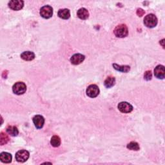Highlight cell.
<instances>
[{"label":"cell","instance_id":"2e32d148","mask_svg":"<svg viewBox=\"0 0 165 165\" xmlns=\"http://www.w3.org/2000/svg\"><path fill=\"white\" fill-rule=\"evenodd\" d=\"M113 67L117 71L126 73L130 70V67L128 65H118L117 64H113Z\"/></svg>","mask_w":165,"mask_h":165},{"label":"cell","instance_id":"7402d4cb","mask_svg":"<svg viewBox=\"0 0 165 165\" xmlns=\"http://www.w3.org/2000/svg\"><path fill=\"white\" fill-rule=\"evenodd\" d=\"M144 79H145L146 81H149L150 80H152V72L150 71H148L145 72V74H144Z\"/></svg>","mask_w":165,"mask_h":165},{"label":"cell","instance_id":"e0dca14e","mask_svg":"<svg viewBox=\"0 0 165 165\" xmlns=\"http://www.w3.org/2000/svg\"><path fill=\"white\" fill-rule=\"evenodd\" d=\"M7 132L11 136H17L19 134V131L17 128L14 126H9L7 127Z\"/></svg>","mask_w":165,"mask_h":165},{"label":"cell","instance_id":"ac0fdd59","mask_svg":"<svg viewBox=\"0 0 165 165\" xmlns=\"http://www.w3.org/2000/svg\"><path fill=\"white\" fill-rule=\"evenodd\" d=\"M115 77H112V76H110V77H108L106 79V80L105 81V86H106V88H111L112 87V86L115 85Z\"/></svg>","mask_w":165,"mask_h":165},{"label":"cell","instance_id":"603a6c76","mask_svg":"<svg viewBox=\"0 0 165 165\" xmlns=\"http://www.w3.org/2000/svg\"><path fill=\"white\" fill-rule=\"evenodd\" d=\"M144 13H145V12H144L142 9H138L137 10V15L138 16H140V17H141L142 16H143Z\"/></svg>","mask_w":165,"mask_h":165},{"label":"cell","instance_id":"8992f818","mask_svg":"<svg viewBox=\"0 0 165 165\" xmlns=\"http://www.w3.org/2000/svg\"><path fill=\"white\" fill-rule=\"evenodd\" d=\"M100 94V89L98 86L96 85H91L88 86L86 89V94L87 96L91 98H94L97 97Z\"/></svg>","mask_w":165,"mask_h":165},{"label":"cell","instance_id":"7a4b0ae2","mask_svg":"<svg viewBox=\"0 0 165 165\" xmlns=\"http://www.w3.org/2000/svg\"><path fill=\"white\" fill-rule=\"evenodd\" d=\"M144 24L148 28H154L158 24V19L153 14H148L144 19Z\"/></svg>","mask_w":165,"mask_h":165},{"label":"cell","instance_id":"ba28073f","mask_svg":"<svg viewBox=\"0 0 165 165\" xmlns=\"http://www.w3.org/2000/svg\"><path fill=\"white\" fill-rule=\"evenodd\" d=\"M24 6V2L22 0H12L9 1V7L14 10H19Z\"/></svg>","mask_w":165,"mask_h":165},{"label":"cell","instance_id":"277c9868","mask_svg":"<svg viewBox=\"0 0 165 165\" xmlns=\"http://www.w3.org/2000/svg\"><path fill=\"white\" fill-rule=\"evenodd\" d=\"M29 152L25 150H19L16 154V159L19 163H24L29 158Z\"/></svg>","mask_w":165,"mask_h":165},{"label":"cell","instance_id":"9a60e30c","mask_svg":"<svg viewBox=\"0 0 165 165\" xmlns=\"http://www.w3.org/2000/svg\"><path fill=\"white\" fill-rule=\"evenodd\" d=\"M12 155L7 152H2L0 154V159L4 163H10L12 161Z\"/></svg>","mask_w":165,"mask_h":165},{"label":"cell","instance_id":"7c38bea8","mask_svg":"<svg viewBox=\"0 0 165 165\" xmlns=\"http://www.w3.org/2000/svg\"><path fill=\"white\" fill-rule=\"evenodd\" d=\"M77 17L81 19H86L88 18L89 13L88 11L85 8H81V9L77 10Z\"/></svg>","mask_w":165,"mask_h":165},{"label":"cell","instance_id":"8fae6325","mask_svg":"<svg viewBox=\"0 0 165 165\" xmlns=\"http://www.w3.org/2000/svg\"><path fill=\"white\" fill-rule=\"evenodd\" d=\"M85 56L81 54H76L73 55L71 58V63L74 65H77L81 63L85 60Z\"/></svg>","mask_w":165,"mask_h":165},{"label":"cell","instance_id":"ffe728a7","mask_svg":"<svg viewBox=\"0 0 165 165\" xmlns=\"http://www.w3.org/2000/svg\"><path fill=\"white\" fill-rule=\"evenodd\" d=\"M9 141V138L5 133L1 132L0 134V144L1 145H4Z\"/></svg>","mask_w":165,"mask_h":165},{"label":"cell","instance_id":"52a82bcc","mask_svg":"<svg viewBox=\"0 0 165 165\" xmlns=\"http://www.w3.org/2000/svg\"><path fill=\"white\" fill-rule=\"evenodd\" d=\"M119 110L122 113H130L133 110V106L127 102H121L117 106Z\"/></svg>","mask_w":165,"mask_h":165},{"label":"cell","instance_id":"4fadbf2b","mask_svg":"<svg viewBox=\"0 0 165 165\" xmlns=\"http://www.w3.org/2000/svg\"><path fill=\"white\" fill-rule=\"evenodd\" d=\"M21 57L25 61H32L35 58V54L32 52L26 51L21 54Z\"/></svg>","mask_w":165,"mask_h":165},{"label":"cell","instance_id":"5bb4252c","mask_svg":"<svg viewBox=\"0 0 165 165\" xmlns=\"http://www.w3.org/2000/svg\"><path fill=\"white\" fill-rule=\"evenodd\" d=\"M58 16L63 19H68L70 17H71V12L70 10L67 9H60L58 11Z\"/></svg>","mask_w":165,"mask_h":165},{"label":"cell","instance_id":"9c48e42d","mask_svg":"<svg viewBox=\"0 0 165 165\" xmlns=\"http://www.w3.org/2000/svg\"><path fill=\"white\" fill-rule=\"evenodd\" d=\"M154 75L158 79L163 80L165 76V69L163 65H158L154 69Z\"/></svg>","mask_w":165,"mask_h":165},{"label":"cell","instance_id":"6da1fadb","mask_svg":"<svg viewBox=\"0 0 165 165\" xmlns=\"http://www.w3.org/2000/svg\"><path fill=\"white\" fill-rule=\"evenodd\" d=\"M114 32L117 38H125L129 34V30L125 25L121 24L115 28Z\"/></svg>","mask_w":165,"mask_h":165},{"label":"cell","instance_id":"44dd1931","mask_svg":"<svg viewBox=\"0 0 165 165\" xmlns=\"http://www.w3.org/2000/svg\"><path fill=\"white\" fill-rule=\"evenodd\" d=\"M127 148H129V150H131L138 151L140 149V147H139V145L138 143L134 142V141H132L127 144Z\"/></svg>","mask_w":165,"mask_h":165},{"label":"cell","instance_id":"3957f363","mask_svg":"<svg viewBox=\"0 0 165 165\" xmlns=\"http://www.w3.org/2000/svg\"><path fill=\"white\" fill-rule=\"evenodd\" d=\"M13 92L17 95L23 94L27 90V86L23 82H17L12 87Z\"/></svg>","mask_w":165,"mask_h":165},{"label":"cell","instance_id":"5b68a950","mask_svg":"<svg viewBox=\"0 0 165 165\" xmlns=\"http://www.w3.org/2000/svg\"><path fill=\"white\" fill-rule=\"evenodd\" d=\"M53 14V9L49 5H45L40 9V15L45 19L51 18Z\"/></svg>","mask_w":165,"mask_h":165},{"label":"cell","instance_id":"30bf717a","mask_svg":"<svg viewBox=\"0 0 165 165\" xmlns=\"http://www.w3.org/2000/svg\"><path fill=\"white\" fill-rule=\"evenodd\" d=\"M33 123H34L35 126L38 129H40L43 128L45 123V119L40 115H37L33 117Z\"/></svg>","mask_w":165,"mask_h":165},{"label":"cell","instance_id":"d6986e66","mask_svg":"<svg viewBox=\"0 0 165 165\" xmlns=\"http://www.w3.org/2000/svg\"><path fill=\"white\" fill-rule=\"evenodd\" d=\"M51 144L54 147H58L61 144V139L57 135H54L51 138Z\"/></svg>","mask_w":165,"mask_h":165}]
</instances>
